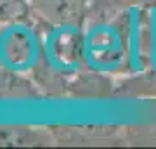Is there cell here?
<instances>
[{
  "instance_id": "1",
  "label": "cell",
  "mask_w": 156,
  "mask_h": 149,
  "mask_svg": "<svg viewBox=\"0 0 156 149\" xmlns=\"http://www.w3.org/2000/svg\"><path fill=\"white\" fill-rule=\"evenodd\" d=\"M2 45H4V57H5V61L11 62L12 66H23V64L28 62V59H31L33 44L21 31L19 33L12 31L9 37H5Z\"/></svg>"
},
{
  "instance_id": "2",
  "label": "cell",
  "mask_w": 156,
  "mask_h": 149,
  "mask_svg": "<svg viewBox=\"0 0 156 149\" xmlns=\"http://www.w3.org/2000/svg\"><path fill=\"white\" fill-rule=\"evenodd\" d=\"M19 4H21L19 0H0V19H7L17 14Z\"/></svg>"
}]
</instances>
